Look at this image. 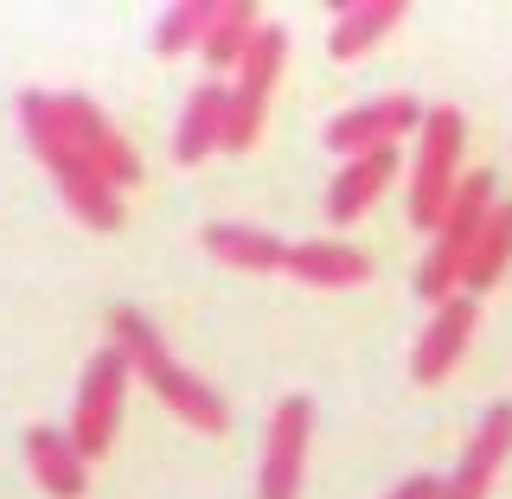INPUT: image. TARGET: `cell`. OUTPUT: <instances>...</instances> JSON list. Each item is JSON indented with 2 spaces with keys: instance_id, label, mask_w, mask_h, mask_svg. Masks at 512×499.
<instances>
[{
  "instance_id": "18",
  "label": "cell",
  "mask_w": 512,
  "mask_h": 499,
  "mask_svg": "<svg viewBox=\"0 0 512 499\" xmlns=\"http://www.w3.org/2000/svg\"><path fill=\"white\" fill-rule=\"evenodd\" d=\"M256 13H263V7H250V0H224L199 52L212 58V64H244L250 45H256V32H263V20H256Z\"/></svg>"
},
{
  "instance_id": "3",
  "label": "cell",
  "mask_w": 512,
  "mask_h": 499,
  "mask_svg": "<svg viewBox=\"0 0 512 499\" xmlns=\"http://www.w3.org/2000/svg\"><path fill=\"white\" fill-rule=\"evenodd\" d=\"M493 205H500L493 173L474 167L468 180H461L455 205H448L442 231H436V250H429L423 269H416V295H423V301H436V308H442V301H455V288H468V263H474V244H480V231H487Z\"/></svg>"
},
{
  "instance_id": "8",
  "label": "cell",
  "mask_w": 512,
  "mask_h": 499,
  "mask_svg": "<svg viewBox=\"0 0 512 499\" xmlns=\"http://www.w3.org/2000/svg\"><path fill=\"white\" fill-rule=\"evenodd\" d=\"M308 429H314V404L308 397H282L269 410L263 429V499H295L301 493V461H308Z\"/></svg>"
},
{
  "instance_id": "5",
  "label": "cell",
  "mask_w": 512,
  "mask_h": 499,
  "mask_svg": "<svg viewBox=\"0 0 512 499\" xmlns=\"http://www.w3.org/2000/svg\"><path fill=\"white\" fill-rule=\"evenodd\" d=\"M128 378H135V365H128L116 346H103L84 365V384H77V404H71V442H77V455H84V461L109 455V442H116Z\"/></svg>"
},
{
  "instance_id": "21",
  "label": "cell",
  "mask_w": 512,
  "mask_h": 499,
  "mask_svg": "<svg viewBox=\"0 0 512 499\" xmlns=\"http://www.w3.org/2000/svg\"><path fill=\"white\" fill-rule=\"evenodd\" d=\"M391 499H442V474H410Z\"/></svg>"
},
{
  "instance_id": "6",
  "label": "cell",
  "mask_w": 512,
  "mask_h": 499,
  "mask_svg": "<svg viewBox=\"0 0 512 499\" xmlns=\"http://www.w3.org/2000/svg\"><path fill=\"white\" fill-rule=\"evenodd\" d=\"M52 109H58V128H64V141H71L77 154L90 160L96 173H103L109 186H141V154L122 141V128L103 116V109L90 103V96H77V90H64V96H52Z\"/></svg>"
},
{
  "instance_id": "17",
  "label": "cell",
  "mask_w": 512,
  "mask_h": 499,
  "mask_svg": "<svg viewBox=\"0 0 512 499\" xmlns=\"http://www.w3.org/2000/svg\"><path fill=\"white\" fill-rule=\"evenodd\" d=\"M397 20H404V0H352V7H340V20H333L327 52L333 58H365Z\"/></svg>"
},
{
  "instance_id": "12",
  "label": "cell",
  "mask_w": 512,
  "mask_h": 499,
  "mask_svg": "<svg viewBox=\"0 0 512 499\" xmlns=\"http://www.w3.org/2000/svg\"><path fill=\"white\" fill-rule=\"evenodd\" d=\"M26 461H32V474H39V487L52 493V499H84L90 493V461L77 455V442H71V429H26Z\"/></svg>"
},
{
  "instance_id": "11",
  "label": "cell",
  "mask_w": 512,
  "mask_h": 499,
  "mask_svg": "<svg viewBox=\"0 0 512 499\" xmlns=\"http://www.w3.org/2000/svg\"><path fill=\"white\" fill-rule=\"evenodd\" d=\"M468 340H474V295L442 301V308L429 314V327H423V340H416V352H410V378H416V384H442L448 372H455V359L468 352Z\"/></svg>"
},
{
  "instance_id": "14",
  "label": "cell",
  "mask_w": 512,
  "mask_h": 499,
  "mask_svg": "<svg viewBox=\"0 0 512 499\" xmlns=\"http://www.w3.org/2000/svg\"><path fill=\"white\" fill-rule=\"evenodd\" d=\"M224 116H231V90L224 84H199L186 96V116L173 128V154H180V167H199L205 154L224 148Z\"/></svg>"
},
{
  "instance_id": "4",
  "label": "cell",
  "mask_w": 512,
  "mask_h": 499,
  "mask_svg": "<svg viewBox=\"0 0 512 499\" xmlns=\"http://www.w3.org/2000/svg\"><path fill=\"white\" fill-rule=\"evenodd\" d=\"M461 148H468V116L436 103L423 116V141H416V173H410V224L416 231H442L448 205L461 192Z\"/></svg>"
},
{
  "instance_id": "16",
  "label": "cell",
  "mask_w": 512,
  "mask_h": 499,
  "mask_svg": "<svg viewBox=\"0 0 512 499\" xmlns=\"http://www.w3.org/2000/svg\"><path fill=\"white\" fill-rule=\"evenodd\" d=\"M205 250H212L224 269H250V276L288 269V244L269 237V231H250V224H205Z\"/></svg>"
},
{
  "instance_id": "13",
  "label": "cell",
  "mask_w": 512,
  "mask_h": 499,
  "mask_svg": "<svg viewBox=\"0 0 512 499\" xmlns=\"http://www.w3.org/2000/svg\"><path fill=\"white\" fill-rule=\"evenodd\" d=\"M397 180V148H378V154H359V160H346L340 173H333V192H327V218H365L378 205V192Z\"/></svg>"
},
{
  "instance_id": "20",
  "label": "cell",
  "mask_w": 512,
  "mask_h": 499,
  "mask_svg": "<svg viewBox=\"0 0 512 499\" xmlns=\"http://www.w3.org/2000/svg\"><path fill=\"white\" fill-rule=\"evenodd\" d=\"M218 7H224V0H173V7L160 13V26H154V52L173 58V52H186V45H205Z\"/></svg>"
},
{
  "instance_id": "10",
  "label": "cell",
  "mask_w": 512,
  "mask_h": 499,
  "mask_svg": "<svg viewBox=\"0 0 512 499\" xmlns=\"http://www.w3.org/2000/svg\"><path fill=\"white\" fill-rule=\"evenodd\" d=\"M506 455H512V404H493L480 416V429L468 436V448H461V468L442 480V499H480Z\"/></svg>"
},
{
  "instance_id": "2",
  "label": "cell",
  "mask_w": 512,
  "mask_h": 499,
  "mask_svg": "<svg viewBox=\"0 0 512 499\" xmlns=\"http://www.w3.org/2000/svg\"><path fill=\"white\" fill-rule=\"evenodd\" d=\"M109 333H116L109 346H116L122 359L154 384V397H160V404H167L173 416H180V423L205 429V436H218V429H224V397H218L205 378H192L186 365L173 359L167 346H160V333H154V320H148V314L116 308V314H109Z\"/></svg>"
},
{
  "instance_id": "15",
  "label": "cell",
  "mask_w": 512,
  "mask_h": 499,
  "mask_svg": "<svg viewBox=\"0 0 512 499\" xmlns=\"http://www.w3.org/2000/svg\"><path fill=\"white\" fill-rule=\"evenodd\" d=\"M288 276L308 288H359L372 276V256L352 244H288Z\"/></svg>"
},
{
  "instance_id": "1",
  "label": "cell",
  "mask_w": 512,
  "mask_h": 499,
  "mask_svg": "<svg viewBox=\"0 0 512 499\" xmlns=\"http://www.w3.org/2000/svg\"><path fill=\"white\" fill-rule=\"evenodd\" d=\"M20 128H26L32 154L45 160L52 186L64 192L71 218H84L90 231H116V224H122V192L109 186L103 173H96L90 160L71 148V141H64V128H58V109H52V90H26V96H20Z\"/></svg>"
},
{
  "instance_id": "9",
  "label": "cell",
  "mask_w": 512,
  "mask_h": 499,
  "mask_svg": "<svg viewBox=\"0 0 512 499\" xmlns=\"http://www.w3.org/2000/svg\"><path fill=\"white\" fill-rule=\"evenodd\" d=\"M423 116H429V109L416 103V96H378V103L346 109V116H333V122H327V148H333V154H346V160L378 154V148H391L404 128H423Z\"/></svg>"
},
{
  "instance_id": "19",
  "label": "cell",
  "mask_w": 512,
  "mask_h": 499,
  "mask_svg": "<svg viewBox=\"0 0 512 499\" xmlns=\"http://www.w3.org/2000/svg\"><path fill=\"white\" fill-rule=\"evenodd\" d=\"M506 263H512V199L493 205L487 231H480V244H474V263H468V295H487V288L506 276Z\"/></svg>"
},
{
  "instance_id": "7",
  "label": "cell",
  "mask_w": 512,
  "mask_h": 499,
  "mask_svg": "<svg viewBox=\"0 0 512 499\" xmlns=\"http://www.w3.org/2000/svg\"><path fill=\"white\" fill-rule=\"evenodd\" d=\"M282 58H288V32L263 26L256 45H250V58L237 64L231 116H224V148H231V154L256 148V135H263V109H269V90H276V77H282Z\"/></svg>"
}]
</instances>
